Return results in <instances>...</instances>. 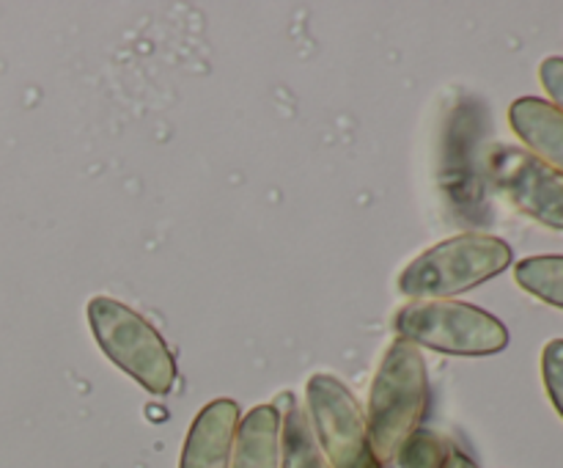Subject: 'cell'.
<instances>
[{"instance_id":"obj_1","label":"cell","mask_w":563,"mask_h":468,"mask_svg":"<svg viewBox=\"0 0 563 468\" xmlns=\"http://www.w3.org/2000/svg\"><path fill=\"white\" fill-rule=\"evenodd\" d=\"M429 407V372L421 347L394 339L379 361L368 396V438L383 466L396 462L401 446L421 429Z\"/></svg>"},{"instance_id":"obj_2","label":"cell","mask_w":563,"mask_h":468,"mask_svg":"<svg viewBox=\"0 0 563 468\" xmlns=\"http://www.w3.org/2000/svg\"><path fill=\"white\" fill-rule=\"evenodd\" d=\"M511 259V246L500 237L465 231L418 253L401 270L399 292L410 301H445L500 275Z\"/></svg>"},{"instance_id":"obj_3","label":"cell","mask_w":563,"mask_h":468,"mask_svg":"<svg viewBox=\"0 0 563 468\" xmlns=\"http://www.w3.org/2000/svg\"><path fill=\"white\" fill-rule=\"evenodd\" d=\"M88 323L104 356L135 378L148 394H168L176 385V358L146 317L121 301L97 295L88 303Z\"/></svg>"},{"instance_id":"obj_4","label":"cell","mask_w":563,"mask_h":468,"mask_svg":"<svg viewBox=\"0 0 563 468\" xmlns=\"http://www.w3.org/2000/svg\"><path fill=\"white\" fill-rule=\"evenodd\" d=\"M399 339L449 356H495L509 347V328L495 314L460 301H412L396 312Z\"/></svg>"},{"instance_id":"obj_5","label":"cell","mask_w":563,"mask_h":468,"mask_svg":"<svg viewBox=\"0 0 563 468\" xmlns=\"http://www.w3.org/2000/svg\"><path fill=\"white\" fill-rule=\"evenodd\" d=\"M308 416L333 468H385L368 438L361 402L333 374H313L306 385Z\"/></svg>"},{"instance_id":"obj_6","label":"cell","mask_w":563,"mask_h":468,"mask_svg":"<svg viewBox=\"0 0 563 468\" xmlns=\"http://www.w3.org/2000/svg\"><path fill=\"white\" fill-rule=\"evenodd\" d=\"M495 187L528 218L563 231V171L539 160L526 146L498 143L487 154Z\"/></svg>"},{"instance_id":"obj_7","label":"cell","mask_w":563,"mask_h":468,"mask_svg":"<svg viewBox=\"0 0 563 468\" xmlns=\"http://www.w3.org/2000/svg\"><path fill=\"white\" fill-rule=\"evenodd\" d=\"M240 422V405L234 400L203 405L187 429L179 468H231Z\"/></svg>"},{"instance_id":"obj_8","label":"cell","mask_w":563,"mask_h":468,"mask_svg":"<svg viewBox=\"0 0 563 468\" xmlns=\"http://www.w3.org/2000/svg\"><path fill=\"white\" fill-rule=\"evenodd\" d=\"M509 124L531 154L563 171V110L550 99L520 97L509 108Z\"/></svg>"},{"instance_id":"obj_9","label":"cell","mask_w":563,"mask_h":468,"mask_svg":"<svg viewBox=\"0 0 563 468\" xmlns=\"http://www.w3.org/2000/svg\"><path fill=\"white\" fill-rule=\"evenodd\" d=\"M273 407L280 413V468H333L313 433L311 416L297 405L295 394L284 391Z\"/></svg>"},{"instance_id":"obj_10","label":"cell","mask_w":563,"mask_h":468,"mask_svg":"<svg viewBox=\"0 0 563 468\" xmlns=\"http://www.w3.org/2000/svg\"><path fill=\"white\" fill-rule=\"evenodd\" d=\"M231 468H280V413L273 405H256L242 418Z\"/></svg>"},{"instance_id":"obj_11","label":"cell","mask_w":563,"mask_h":468,"mask_svg":"<svg viewBox=\"0 0 563 468\" xmlns=\"http://www.w3.org/2000/svg\"><path fill=\"white\" fill-rule=\"evenodd\" d=\"M515 279L528 295L548 306L563 308V253H542L522 259L515 268Z\"/></svg>"},{"instance_id":"obj_12","label":"cell","mask_w":563,"mask_h":468,"mask_svg":"<svg viewBox=\"0 0 563 468\" xmlns=\"http://www.w3.org/2000/svg\"><path fill=\"white\" fill-rule=\"evenodd\" d=\"M449 451L451 446L445 444L438 433L418 429V433L401 446L396 462H399V468H443Z\"/></svg>"},{"instance_id":"obj_13","label":"cell","mask_w":563,"mask_h":468,"mask_svg":"<svg viewBox=\"0 0 563 468\" xmlns=\"http://www.w3.org/2000/svg\"><path fill=\"white\" fill-rule=\"evenodd\" d=\"M542 378L550 402L563 418V339H553L544 345L542 352Z\"/></svg>"},{"instance_id":"obj_14","label":"cell","mask_w":563,"mask_h":468,"mask_svg":"<svg viewBox=\"0 0 563 468\" xmlns=\"http://www.w3.org/2000/svg\"><path fill=\"white\" fill-rule=\"evenodd\" d=\"M539 80H542L550 102L563 110V55H550V58L542 61V66H539Z\"/></svg>"},{"instance_id":"obj_15","label":"cell","mask_w":563,"mask_h":468,"mask_svg":"<svg viewBox=\"0 0 563 468\" xmlns=\"http://www.w3.org/2000/svg\"><path fill=\"white\" fill-rule=\"evenodd\" d=\"M443 468H478V466H476V460H473V457H467L465 451L454 449V446H451V451H449V457H445Z\"/></svg>"}]
</instances>
